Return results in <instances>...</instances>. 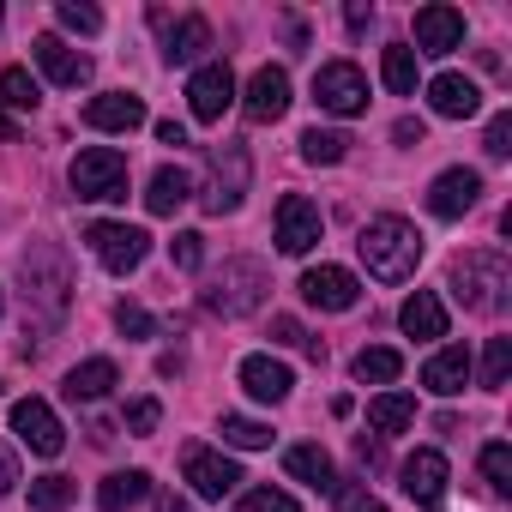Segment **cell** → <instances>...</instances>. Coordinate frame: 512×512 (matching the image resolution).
Here are the masks:
<instances>
[{
  "label": "cell",
  "mask_w": 512,
  "mask_h": 512,
  "mask_svg": "<svg viewBox=\"0 0 512 512\" xmlns=\"http://www.w3.org/2000/svg\"><path fill=\"white\" fill-rule=\"evenodd\" d=\"M19 488V464H13V452L0 446V494H13Z\"/></svg>",
  "instance_id": "cell-44"
},
{
  "label": "cell",
  "mask_w": 512,
  "mask_h": 512,
  "mask_svg": "<svg viewBox=\"0 0 512 512\" xmlns=\"http://www.w3.org/2000/svg\"><path fill=\"white\" fill-rule=\"evenodd\" d=\"M169 260H175L181 272H199V266H205V235H199V229H181V235L169 241Z\"/></svg>",
  "instance_id": "cell-38"
},
{
  "label": "cell",
  "mask_w": 512,
  "mask_h": 512,
  "mask_svg": "<svg viewBox=\"0 0 512 512\" xmlns=\"http://www.w3.org/2000/svg\"><path fill=\"white\" fill-rule=\"evenodd\" d=\"M350 368H356V380H362V386H392V380L404 374V356H398V350H386V344H374V350H362Z\"/></svg>",
  "instance_id": "cell-30"
},
{
  "label": "cell",
  "mask_w": 512,
  "mask_h": 512,
  "mask_svg": "<svg viewBox=\"0 0 512 512\" xmlns=\"http://www.w3.org/2000/svg\"><path fill=\"white\" fill-rule=\"evenodd\" d=\"M157 422H163V404H157V398H133V404H127V434L145 440V434H157Z\"/></svg>",
  "instance_id": "cell-42"
},
{
  "label": "cell",
  "mask_w": 512,
  "mask_h": 512,
  "mask_svg": "<svg viewBox=\"0 0 512 512\" xmlns=\"http://www.w3.org/2000/svg\"><path fill=\"white\" fill-rule=\"evenodd\" d=\"M416 49H422V55H452V49H464V13H458V7H422V13H416Z\"/></svg>",
  "instance_id": "cell-18"
},
{
  "label": "cell",
  "mask_w": 512,
  "mask_h": 512,
  "mask_svg": "<svg viewBox=\"0 0 512 512\" xmlns=\"http://www.w3.org/2000/svg\"><path fill=\"white\" fill-rule=\"evenodd\" d=\"M392 139H398V145H422V121H410V115H404V121L392 127Z\"/></svg>",
  "instance_id": "cell-45"
},
{
  "label": "cell",
  "mask_w": 512,
  "mask_h": 512,
  "mask_svg": "<svg viewBox=\"0 0 512 512\" xmlns=\"http://www.w3.org/2000/svg\"><path fill=\"white\" fill-rule=\"evenodd\" d=\"M416 422V398L410 392H380L374 404H368V428L374 434H404Z\"/></svg>",
  "instance_id": "cell-27"
},
{
  "label": "cell",
  "mask_w": 512,
  "mask_h": 512,
  "mask_svg": "<svg viewBox=\"0 0 512 512\" xmlns=\"http://www.w3.org/2000/svg\"><path fill=\"white\" fill-rule=\"evenodd\" d=\"M31 55H37V67H43V73H49V79H55L61 91H79V85L91 79V55L67 49V43H61V37H49V31H43V37L31 43Z\"/></svg>",
  "instance_id": "cell-15"
},
{
  "label": "cell",
  "mask_w": 512,
  "mask_h": 512,
  "mask_svg": "<svg viewBox=\"0 0 512 512\" xmlns=\"http://www.w3.org/2000/svg\"><path fill=\"white\" fill-rule=\"evenodd\" d=\"M398 476H404V494H410L422 512H434V506L446 500V458H440L434 446H416Z\"/></svg>",
  "instance_id": "cell-13"
},
{
  "label": "cell",
  "mask_w": 512,
  "mask_h": 512,
  "mask_svg": "<svg viewBox=\"0 0 512 512\" xmlns=\"http://www.w3.org/2000/svg\"><path fill=\"white\" fill-rule=\"evenodd\" d=\"M506 290H512V272H506L500 247H476V253H464V260H452V296L470 314H500Z\"/></svg>",
  "instance_id": "cell-2"
},
{
  "label": "cell",
  "mask_w": 512,
  "mask_h": 512,
  "mask_svg": "<svg viewBox=\"0 0 512 512\" xmlns=\"http://www.w3.org/2000/svg\"><path fill=\"white\" fill-rule=\"evenodd\" d=\"M284 470H290L296 482H308V488H326V494L338 488V470H332L326 446H314V440H308V446H290V452H284Z\"/></svg>",
  "instance_id": "cell-25"
},
{
  "label": "cell",
  "mask_w": 512,
  "mask_h": 512,
  "mask_svg": "<svg viewBox=\"0 0 512 512\" xmlns=\"http://www.w3.org/2000/svg\"><path fill=\"white\" fill-rule=\"evenodd\" d=\"M181 470H187L193 494H205V500H223V494L241 482L235 458H223V452H211V446H187V452H181Z\"/></svg>",
  "instance_id": "cell-12"
},
{
  "label": "cell",
  "mask_w": 512,
  "mask_h": 512,
  "mask_svg": "<svg viewBox=\"0 0 512 512\" xmlns=\"http://www.w3.org/2000/svg\"><path fill=\"white\" fill-rule=\"evenodd\" d=\"M223 440L241 446V452H260V446H272V428L253 422V416H223Z\"/></svg>",
  "instance_id": "cell-35"
},
{
  "label": "cell",
  "mask_w": 512,
  "mask_h": 512,
  "mask_svg": "<svg viewBox=\"0 0 512 512\" xmlns=\"http://www.w3.org/2000/svg\"><path fill=\"white\" fill-rule=\"evenodd\" d=\"M19 139V127H13V115H0V145H13Z\"/></svg>",
  "instance_id": "cell-48"
},
{
  "label": "cell",
  "mask_w": 512,
  "mask_h": 512,
  "mask_svg": "<svg viewBox=\"0 0 512 512\" xmlns=\"http://www.w3.org/2000/svg\"><path fill=\"white\" fill-rule=\"evenodd\" d=\"M247 181H253L247 145H217V151H211V181H205L199 205H205L211 217H223V211H235V205L247 199Z\"/></svg>",
  "instance_id": "cell-5"
},
{
  "label": "cell",
  "mask_w": 512,
  "mask_h": 512,
  "mask_svg": "<svg viewBox=\"0 0 512 512\" xmlns=\"http://www.w3.org/2000/svg\"><path fill=\"white\" fill-rule=\"evenodd\" d=\"M266 290H272V272L260 260H229L223 278L205 290V308L223 314V320H241V314H253V308L266 302Z\"/></svg>",
  "instance_id": "cell-3"
},
{
  "label": "cell",
  "mask_w": 512,
  "mask_h": 512,
  "mask_svg": "<svg viewBox=\"0 0 512 512\" xmlns=\"http://www.w3.org/2000/svg\"><path fill=\"white\" fill-rule=\"evenodd\" d=\"M332 500H338V512H380V494L368 482H338Z\"/></svg>",
  "instance_id": "cell-41"
},
{
  "label": "cell",
  "mask_w": 512,
  "mask_h": 512,
  "mask_svg": "<svg viewBox=\"0 0 512 512\" xmlns=\"http://www.w3.org/2000/svg\"><path fill=\"white\" fill-rule=\"evenodd\" d=\"M187 199H193V175L187 169H157L151 187H145V211L151 217H175Z\"/></svg>",
  "instance_id": "cell-24"
},
{
  "label": "cell",
  "mask_w": 512,
  "mask_h": 512,
  "mask_svg": "<svg viewBox=\"0 0 512 512\" xmlns=\"http://www.w3.org/2000/svg\"><path fill=\"white\" fill-rule=\"evenodd\" d=\"M482 151H488L494 163H500V157H512V115H506V109L488 121V133H482Z\"/></svg>",
  "instance_id": "cell-43"
},
{
  "label": "cell",
  "mask_w": 512,
  "mask_h": 512,
  "mask_svg": "<svg viewBox=\"0 0 512 512\" xmlns=\"http://www.w3.org/2000/svg\"><path fill=\"white\" fill-rule=\"evenodd\" d=\"M73 494H79L73 476H37L31 482V506L37 512H61V506H73Z\"/></svg>",
  "instance_id": "cell-33"
},
{
  "label": "cell",
  "mask_w": 512,
  "mask_h": 512,
  "mask_svg": "<svg viewBox=\"0 0 512 512\" xmlns=\"http://www.w3.org/2000/svg\"><path fill=\"white\" fill-rule=\"evenodd\" d=\"M482 199V175L476 169H446V175H434V187H428V211L434 217H464L470 205Z\"/></svg>",
  "instance_id": "cell-17"
},
{
  "label": "cell",
  "mask_w": 512,
  "mask_h": 512,
  "mask_svg": "<svg viewBox=\"0 0 512 512\" xmlns=\"http://www.w3.org/2000/svg\"><path fill=\"white\" fill-rule=\"evenodd\" d=\"M422 386H428L434 398H458V392L470 386V350H464V344L434 350V356L422 362Z\"/></svg>",
  "instance_id": "cell-20"
},
{
  "label": "cell",
  "mask_w": 512,
  "mask_h": 512,
  "mask_svg": "<svg viewBox=\"0 0 512 512\" xmlns=\"http://www.w3.org/2000/svg\"><path fill=\"white\" fill-rule=\"evenodd\" d=\"M356 253H362L368 278L404 284V278L422 266V235H416V223H404V217H368L362 235H356Z\"/></svg>",
  "instance_id": "cell-1"
},
{
  "label": "cell",
  "mask_w": 512,
  "mask_h": 512,
  "mask_svg": "<svg viewBox=\"0 0 512 512\" xmlns=\"http://www.w3.org/2000/svg\"><path fill=\"white\" fill-rule=\"evenodd\" d=\"M506 374H512V338H488V356H482V386H488V392H500V386H506Z\"/></svg>",
  "instance_id": "cell-36"
},
{
  "label": "cell",
  "mask_w": 512,
  "mask_h": 512,
  "mask_svg": "<svg viewBox=\"0 0 512 512\" xmlns=\"http://www.w3.org/2000/svg\"><path fill=\"white\" fill-rule=\"evenodd\" d=\"M314 103H320L326 115H362V109H368V79H362V67H356V61H326V67L314 73Z\"/></svg>",
  "instance_id": "cell-7"
},
{
  "label": "cell",
  "mask_w": 512,
  "mask_h": 512,
  "mask_svg": "<svg viewBox=\"0 0 512 512\" xmlns=\"http://www.w3.org/2000/svg\"><path fill=\"white\" fill-rule=\"evenodd\" d=\"M73 193L79 199H127V157L115 145H91L73 157Z\"/></svg>",
  "instance_id": "cell-4"
},
{
  "label": "cell",
  "mask_w": 512,
  "mask_h": 512,
  "mask_svg": "<svg viewBox=\"0 0 512 512\" xmlns=\"http://www.w3.org/2000/svg\"><path fill=\"white\" fill-rule=\"evenodd\" d=\"M145 494H151V476H145V470H115V476L97 482V506H103V512H127V506L145 500Z\"/></svg>",
  "instance_id": "cell-26"
},
{
  "label": "cell",
  "mask_w": 512,
  "mask_h": 512,
  "mask_svg": "<svg viewBox=\"0 0 512 512\" xmlns=\"http://www.w3.org/2000/svg\"><path fill=\"white\" fill-rule=\"evenodd\" d=\"M121 386V368L109 362V356H91V362H79L73 374H67V398L73 404H97V398H109Z\"/></svg>",
  "instance_id": "cell-23"
},
{
  "label": "cell",
  "mask_w": 512,
  "mask_h": 512,
  "mask_svg": "<svg viewBox=\"0 0 512 512\" xmlns=\"http://www.w3.org/2000/svg\"><path fill=\"white\" fill-rule=\"evenodd\" d=\"M157 512H193V506H187L181 494H157Z\"/></svg>",
  "instance_id": "cell-47"
},
{
  "label": "cell",
  "mask_w": 512,
  "mask_h": 512,
  "mask_svg": "<svg viewBox=\"0 0 512 512\" xmlns=\"http://www.w3.org/2000/svg\"><path fill=\"white\" fill-rule=\"evenodd\" d=\"M55 19H61L67 31H79V37H97V31H103V13H97V7H85V0H61Z\"/></svg>",
  "instance_id": "cell-37"
},
{
  "label": "cell",
  "mask_w": 512,
  "mask_h": 512,
  "mask_svg": "<svg viewBox=\"0 0 512 512\" xmlns=\"http://www.w3.org/2000/svg\"><path fill=\"white\" fill-rule=\"evenodd\" d=\"M428 109H434L440 121H470V115L482 109V91H476V79H464V73H440V79H428Z\"/></svg>",
  "instance_id": "cell-19"
},
{
  "label": "cell",
  "mask_w": 512,
  "mask_h": 512,
  "mask_svg": "<svg viewBox=\"0 0 512 512\" xmlns=\"http://www.w3.org/2000/svg\"><path fill=\"white\" fill-rule=\"evenodd\" d=\"M320 235H326L320 205H314V199H302V193H284V199H278V229H272L278 253H314V247H320Z\"/></svg>",
  "instance_id": "cell-8"
},
{
  "label": "cell",
  "mask_w": 512,
  "mask_h": 512,
  "mask_svg": "<svg viewBox=\"0 0 512 512\" xmlns=\"http://www.w3.org/2000/svg\"><path fill=\"white\" fill-rule=\"evenodd\" d=\"M37 103H43V97H37V79H31L25 67H7V73H0V115H13V109L31 115Z\"/></svg>",
  "instance_id": "cell-31"
},
{
  "label": "cell",
  "mask_w": 512,
  "mask_h": 512,
  "mask_svg": "<svg viewBox=\"0 0 512 512\" xmlns=\"http://www.w3.org/2000/svg\"><path fill=\"white\" fill-rule=\"evenodd\" d=\"M398 326H404L416 344H434V338H446V302H440L434 290H416V296L398 308Z\"/></svg>",
  "instance_id": "cell-22"
},
{
  "label": "cell",
  "mask_w": 512,
  "mask_h": 512,
  "mask_svg": "<svg viewBox=\"0 0 512 512\" xmlns=\"http://www.w3.org/2000/svg\"><path fill=\"white\" fill-rule=\"evenodd\" d=\"M290 109V73L284 67H260L247 79V97H241V115L253 121V127H266V121H278Z\"/></svg>",
  "instance_id": "cell-14"
},
{
  "label": "cell",
  "mask_w": 512,
  "mask_h": 512,
  "mask_svg": "<svg viewBox=\"0 0 512 512\" xmlns=\"http://www.w3.org/2000/svg\"><path fill=\"white\" fill-rule=\"evenodd\" d=\"M157 139H163V145H175V151H181V145H187V127H181V121H157Z\"/></svg>",
  "instance_id": "cell-46"
},
{
  "label": "cell",
  "mask_w": 512,
  "mask_h": 512,
  "mask_svg": "<svg viewBox=\"0 0 512 512\" xmlns=\"http://www.w3.org/2000/svg\"><path fill=\"white\" fill-rule=\"evenodd\" d=\"M302 302L308 308H320V314H350L356 302H362V284H356V272H344V266H314V272H302Z\"/></svg>",
  "instance_id": "cell-9"
},
{
  "label": "cell",
  "mask_w": 512,
  "mask_h": 512,
  "mask_svg": "<svg viewBox=\"0 0 512 512\" xmlns=\"http://www.w3.org/2000/svg\"><path fill=\"white\" fill-rule=\"evenodd\" d=\"M85 127H97V133H133V127H145V97H133V91L91 97L85 103Z\"/></svg>",
  "instance_id": "cell-16"
},
{
  "label": "cell",
  "mask_w": 512,
  "mask_h": 512,
  "mask_svg": "<svg viewBox=\"0 0 512 512\" xmlns=\"http://www.w3.org/2000/svg\"><path fill=\"white\" fill-rule=\"evenodd\" d=\"M85 241H91V253L103 260V272H115V278L139 272L145 253H151V235H145L139 223H91Z\"/></svg>",
  "instance_id": "cell-6"
},
{
  "label": "cell",
  "mask_w": 512,
  "mask_h": 512,
  "mask_svg": "<svg viewBox=\"0 0 512 512\" xmlns=\"http://www.w3.org/2000/svg\"><path fill=\"white\" fill-rule=\"evenodd\" d=\"M344 151H350V139L332 133V127H308L302 133V157L308 163H344Z\"/></svg>",
  "instance_id": "cell-32"
},
{
  "label": "cell",
  "mask_w": 512,
  "mask_h": 512,
  "mask_svg": "<svg viewBox=\"0 0 512 512\" xmlns=\"http://www.w3.org/2000/svg\"><path fill=\"white\" fill-rule=\"evenodd\" d=\"M187 103H193V121H223L229 115V103H235V73L223 67V61H211V67H199L193 79H187Z\"/></svg>",
  "instance_id": "cell-11"
},
{
  "label": "cell",
  "mask_w": 512,
  "mask_h": 512,
  "mask_svg": "<svg viewBox=\"0 0 512 512\" xmlns=\"http://www.w3.org/2000/svg\"><path fill=\"white\" fill-rule=\"evenodd\" d=\"M380 73H386V91L392 97H416V49L410 43H392L380 55Z\"/></svg>",
  "instance_id": "cell-29"
},
{
  "label": "cell",
  "mask_w": 512,
  "mask_h": 512,
  "mask_svg": "<svg viewBox=\"0 0 512 512\" xmlns=\"http://www.w3.org/2000/svg\"><path fill=\"white\" fill-rule=\"evenodd\" d=\"M235 512H302L284 488H253V494H241L235 500Z\"/></svg>",
  "instance_id": "cell-40"
},
{
  "label": "cell",
  "mask_w": 512,
  "mask_h": 512,
  "mask_svg": "<svg viewBox=\"0 0 512 512\" xmlns=\"http://www.w3.org/2000/svg\"><path fill=\"white\" fill-rule=\"evenodd\" d=\"M482 476H488L494 494H512V446L506 440H488L482 446Z\"/></svg>",
  "instance_id": "cell-34"
},
{
  "label": "cell",
  "mask_w": 512,
  "mask_h": 512,
  "mask_svg": "<svg viewBox=\"0 0 512 512\" xmlns=\"http://www.w3.org/2000/svg\"><path fill=\"white\" fill-rule=\"evenodd\" d=\"M7 422H13V434H19L37 458H55V452L67 446V428H61V416H55L43 398H19V404L7 410Z\"/></svg>",
  "instance_id": "cell-10"
},
{
  "label": "cell",
  "mask_w": 512,
  "mask_h": 512,
  "mask_svg": "<svg viewBox=\"0 0 512 512\" xmlns=\"http://www.w3.org/2000/svg\"><path fill=\"white\" fill-rule=\"evenodd\" d=\"M205 49H211V25H205L199 13H187V19L169 31V49H163V55H169L175 67H187V61H199Z\"/></svg>",
  "instance_id": "cell-28"
},
{
  "label": "cell",
  "mask_w": 512,
  "mask_h": 512,
  "mask_svg": "<svg viewBox=\"0 0 512 512\" xmlns=\"http://www.w3.org/2000/svg\"><path fill=\"white\" fill-rule=\"evenodd\" d=\"M241 386H247V398H260V404H284L296 380H290V368L278 356H247L241 362Z\"/></svg>",
  "instance_id": "cell-21"
},
{
  "label": "cell",
  "mask_w": 512,
  "mask_h": 512,
  "mask_svg": "<svg viewBox=\"0 0 512 512\" xmlns=\"http://www.w3.org/2000/svg\"><path fill=\"white\" fill-rule=\"evenodd\" d=\"M115 326H121V338H133V344H145V338H157V320L139 308V302H121L115 308Z\"/></svg>",
  "instance_id": "cell-39"
}]
</instances>
